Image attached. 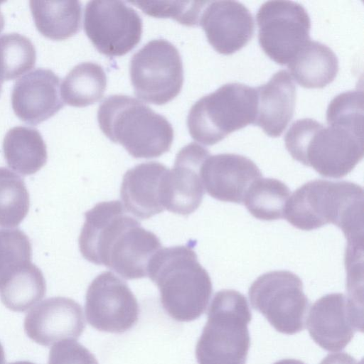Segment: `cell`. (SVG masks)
Here are the masks:
<instances>
[{
    "label": "cell",
    "mask_w": 364,
    "mask_h": 364,
    "mask_svg": "<svg viewBox=\"0 0 364 364\" xmlns=\"http://www.w3.org/2000/svg\"><path fill=\"white\" fill-rule=\"evenodd\" d=\"M209 155L208 149L195 142L178 152L166 176L165 209L184 216L198 209L205 193L200 168Z\"/></svg>",
    "instance_id": "cell-16"
},
{
    "label": "cell",
    "mask_w": 364,
    "mask_h": 364,
    "mask_svg": "<svg viewBox=\"0 0 364 364\" xmlns=\"http://www.w3.org/2000/svg\"><path fill=\"white\" fill-rule=\"evenodd\" d=\"M3 82H4V80H2L1 79H0V95H1V91H2V85H3Z\"/></svg>",
    "instance_id": "cell-37"
},
{
    "label": "cell",
    "mask_w": 364,
    "mask_h": 364,
    "mask_svg": "<svg viewBox=\"0 0 364 364\" xmlns=\"http://www.w3.org/2000/svg\"><path fill=\"white\" fill-rule=\"evenodd\" d=\"M287 65L294 80L305 88L324 87L334 80L338 71V61L333 51L311 40Z\"/></svg>",
    "instance_id": "cell-21"
},
{
    "label": "cell",
    "mask_w": 364,
    "mask_h": 364,
    "mask_svg": "<svg viewBox=\"0 0 364 364\" xmlns=\"http://www.w3.org/2000/svg\"><path fill=\"white\" fill-rule=\"evenodd\" d=\"M200 175L204 189L211 197L240 204L253 182L262 177L251 159L230 153L210 154L201 166Z\"/></svg>",
    "instance_id": "cell-17"
},
{
    "label": "cell",
    "mask_w": 364,
    "mask_h": 364,
    "mask_svg": "<svg viewBox=\"0 0 364 364\" xmlns=\"http://www.w3.org/2000/svg\"><path fill=\"white\" fill-rule=\"evenodd\" d=\"M320 364H363V362L359 363L348 353H335L328 354Z\"/></svg>",
    "instance_id": "cell-32"
},
{
    "label": "cell",
    "mask_w": 364,
    "mask_h": 364,
    "mask_svg": "<svg viewBox=\"0 0 364 364\" xmlns=\"http://www.w3.org/2000/svg\"><path fill=\"white\" fill-rule=\"evenodd\" d=\"M24 331L36 343L50 346L63 340H76L85 328L81 306L70 298L45 299L24 318Z\"/></svg>",
    "instance_id": "cell-14"
},
{
    "label": "cell",
    "mask_w": 364,
    "mask_h": 364,
    "mask_svg": "<svg viewBox=\"0 0 364 364\" xmlns=\"http://www.w3.org/2000/svg\"><path fill=\"white\" fill-rule=\"evenodd\" d=\"M78 244L86 260L126 279L147 277L149 262L161 248L159 237L128 215L119 200L98 203L85 213Z\"/></svg>",
    "instance_id": "cell-1"
},
{
    "label": "cell",
    "mask_w": 364,
    "mask_h": 364,
    "mask_svg": "<svg viewBox=\"0 0 364 364\" xmlns=\"http://www.w3.org/2000/svg\"><path fill=\"white\" fill-rule=\"evenodd\" d=\"M258 40L275 63L288 64L310 41L311 21L302 5L291 1H268L257 14Z\"/></svg>",
    "instance_id": "cell-10"
},
{
    "label": "cell",
    "mask_w": 364,
    "mask_h": 364,
    "mask_svg": "<svg viewBox=\"0 0 364 364\" xmlns=\"http://www.w3.org/2000/svg\"><path fill=\"white\" fill-rule=\"evenodd\" d=\"M326 121L327 126L310 118L294 122L285 135V146L294 160L321 176L339 178L363 157V116L327 114Z\"/></svg>",
    "instance_id": "cell-2"
},
{
    "label": "cell",
    "mask_w": 364,
    "mask_h": 364,
    "mask_svg": "<svg viewBox=\"0 0 364 364\" xmlns=\"http://www.w3.org/2000/svg\"><path fill=\"white\" fill-rule=\"evenodd\" d=\"M290 193L289 187L282 181L262 177L250 186L243 204L255 218L275 220L284 218Z\"/></svg>",
    "instance_id": "cell-26"
},
{
    "label": "cell",
    "mask_w": 364,
    "mask_h": 364,
    "mask_svg": "<svg viewBox=\"0 0 364 364\" xmlns=\"http://www.w3.org/2000/svg\"><path fill=\"white\" fill-rule=\"evenodd\" d=\"M363 188L353 182L310 181L289 198L284 218L302 230L334 224L343 232L348 245H363Z\"/></svg>",
    "instance_id": "cell-3"
},
{
    "label": "cell",
    "mask_w": 364,
    "mask_h": 364,
    "mask_svg": "<svg viewBox=\"0 0 364 364\" xmlns=\"http://www.w3.org/2000/svg\"><path fill=\"white\" fill-rule=\"evenodd\" d=\"M37 30L45 37L62 41L77 33L81 26L79 1H36L29 2Z\"/></svg>",
    "instance_id": "cell-23"
},
{
    "label": "cell",
    "mask_w": 364,
    "mask_h": 364,
    "mask_svg": "<svg viewBox=\"0 0 364 364\" xmlns=\"http://www.w3.org/2000/svg\"><path fill=\"white\" fill-rule=\"evenodd\" d=\"M85 33L102 54L120 56L139 42L142 21L130 6L118 0H93L85 9Z\"/></svg>",
    "instance_id": "cell-11"
},
{
    "label": "cell",
    "mask_w": 364,
    "mask_h": 364,
    "mask_svg": "<svg viewBox=\"0 0 364 364\" xmlns=\"http://www.w3.org/2000/svg\"><path fill=\"white\" fill-rule=\"evenodd\" d=\"M208 1H134L130 3L145 14L158 18H172L186 26L199 23L201 10Z\"/></svg>",
    "instance_id": "cell-30"
},
{
    "label": "cell",
    "mask_w": 364,
    "mask_h": 364,
    "mask_svg": "<svg viewBox=\"0 0 364 364\" xmlns=\"http://www.w3.org/2000/svg\"><path fill=\"white\" fill-rule=\"evenodd\" d=\"M29 194L23 180L14 172L0 168V227L14 228L26 216Z\"/></svg>",
    "instance_id": "cell-27"
},
{
    "label": "cell",
    "mask_w": 364,
    "mask_h": 364,
    "mask_svg": "<svg viewBox=\"0 0 364 364\" xmlns=\"http://www.w3.org/2000/svg\"><path fill=\"white\" fill-rule=\"evenodd\" d=\"M359 301L342 293L326 294L310 308L306 324L311 338L323 349L338 351L363 331Z\"/></svg>",
    "instance_id": "cell-13"
},
{
    "label": "cell",
    "mask_w": 364,
    "mask_h": 364,
    "mask_svg": "<svg viewBox=\"0 0 364 364\" xmlns=\"http://www.w3.org/2000/svg\"><path fill=\"white\" fill-rule=\"evenodd\" d=\"M168 171L156 161L141 163L127 171L120 188L124 208L141 220L163 212Z\"/></svg>",
    "instance_id": "cell-19"
},
{
    "label": "cell",
    "mask_w": 364,
    "mask_h": 364,
    "mask_svg": "<svg viewBox=\"0 0 364 364\" xmlns=\"http://www.w3.org/2000/svg\"><path fill=\"white\" fill-rule=\"evenodd\" d=\"M97 121L104 134L134 158L159 157L171 147L173 129L167 119L130 96L107 97L99 106Z\"/></svg>",
    "instance_id": "cell-5"
},
{
    "label": "cell",
    "mask_w": 364,
    "mask_h": 364,
    "mask_svg": "<svg viewBox=\"0 0 364 364\" xmlns=\"http://www.w3.org/2000/svg\"><path fill=\"white\" fill-rule=\"evenodd\" d=\"M255 89L257 107L254 124L269 136H279L294 112L296 92L291 75L287 70H281L269 82Z\"/></svg>",
    "instance_id": "cell-20"
},
{
    "label": "cell",
    "mask_w": 364,
    "mask_h": 364,
    "mask_svg": "<svg viewBox=\"0 0 364 364\" xmlns=\"http://www.w3.org/2000/svg\"><path fill=\"white\" fill-rule=\"evenodd\" d=\"M36 51L31 41L17 33L0 36V79L14 80L35 65Z\"/></svg>",
    "instance_id": "cell-28"
},
{
    "label": "cell",
    "mask_w": 364,
    "mask_h": 364,
    "mask_svg": "<svg viewBox=\"0 0 364 364\" xmlns=\"http://www.w3.org/2000/svg\"><path fill=\"white\" fill-rule=\"evenodd\" d=\"M107 85L102 67L93 62H84L73 68L60 87L61 99L73 107H85L100 100Z\"/></svg>",
    "instance_id": "cell-25"
},
{
    "label": "cell",
    "mask_w": 364,
    "mask_h": 364,
    "mask_svg": "<svg viewBox=\"0 0 364 364\" xmlns=\"http://www.w3.org/2000/svg\"><path fill=\"white\" fill-rule=\"evenodd\" d=\"M8 364H36L30 361H16L14 363H9Z\"/></svg>",
    "instance_id": "cell-36"
},
{
    "label": "cell",
    "mask_w": 364,
    "mask_h": 364,
    "mask_svg": "<svg viewBox=\"0 0 364 364\" xmlns=\"http://www.w3.org/2000/svg\"><path fill=\"white\" fill-rule=\"evenodd\" d=\"M274 364H305L302 361L295 359H283Z\"/></svg>",
    "instance_id": "cell-33"
},
{
    "label": "cell",
    "mask_w": 364,
    "mask_h": 364,
    "mask_svg": "<svg viewBox=\"0 0 364 364\" xmlns=\"http://www.w3.org/2000/svg\"><path fill=\"white\" fill-rule=\"evenodd\" d=\"M2 146L9 166L22 175L33 174L46 163V145L35 128L17 126L10 129Z\"/></svg>",
    "instance_id": "cell-22"
},
{
    "label": "cell",
    "mask_w": 364,
    "mask_h": 364,
    "mask_svg": "<svg viewBox=\"0 0 364 364\" xmlns=\"http://www.w3.org/2000/svg\"><path fill=\"white\" fill-rule=\"evenodd\" d=\"M248 294L252 308L277 331L291 335L304 329L309 302L296 274L285 270L264 273L253 282Z\"/></svg>",
    "instance_id": "cell-8"
},
{
    "label": "cell",
    "mask_w": 364,
    "mask_h": 364,
    "mask_svg": "<svg viewBox=\"0 0 364 364\" xmlns=\"http://www.w3.org/2000/svg\"><path fill=\"white\" fill-rule=\"evenodd\" d=\"M129 74L135 95L154 105H164L180 92L183 70L178 49L165 39H154L132 57Z\"/></svg>",
    "instance_id": "cell-9"
},
{
    "label": "cell",
    "mask_w": 364,
    "mask_h": 364,
    "mask_svg": "<svg viewBox=\"0 0 364 364\" xmlns=\"http://www.w3.org/2000/svg\"><path fill=\"white\" fill-rule=\"evenodd\" d=\"M4 22L5 21H4V15L2 14L1 9H0V33L4 29V23H5Z\"/></svg>",
    "instance_id": "cell-35"
},
{
    "label": "cell",
    "mask_w": 364,
    "mask_h": 364,
    "mask_svg": "<svg viewBox=\"0 0 364 364\" xmlns=\"http://www.w3.org/2000/svg\"><path fill=\"white\" fill-rule=\"evenodd\" d=\"M31 244L18 229L0 230V283L23 264L31 262Z\"/></svg>",
    "instance_id": "cell-29"
},
{
    "label": "cell",
    "mask_w": 364,
    "mask_h": 364,
    "mask_svg": "<svg viewBox=\"0 0 364 364\" xmlns=\"http://www.w3.org/2000/svg\"><path fill=\"white\" fill-rule=\"evenodd\" d=\"M48 364H98V362L80 343L74 340H63L51 348Z\"/></svg>",
    "instance_id": "cell-31"
},
{
    "label": "cell",
    "mask_w": 364,
    "mask_h": 364,
    "mask_svg": "<svg viewBox=\"0 0 364 364\" xmlns=\"http://www.w3.org/2000/svg\"><path fill=\"white\" fill-rule=\"evenodd\" d=\"M199 23L209 43L223 55L232 54L245 46L255 28L252 14L236 1H209L200 14Z\"/></svg>",
    "instance_id": "cell-15"
},
{
    "label": "cell",
    "mask_w": 364,
    "mask_h": 364,
    "mask_svg": "<svg viewBox=\"0 0 364 364\" xmlns=\"http://www.w3.org/2000/svg\"><path fill=\"white\" fill-rule=\"evenodd\" d=\"M257 107L255 87L237 82L225 84L192 105L187 117L189 133L196 141L213 145L254 124Z\"/></svg>",
    "instance_id": "cell-7"
},
{
    "label": "cell",
    "mask_w": 364,
    "mask_h": 364,
    "mask_svg": "<svg viewBox=\"0 0 364 364\" xmlns=\"http://www.w3.org/2000/svg\"><path fill=\"white\" fill-rule=\"evenodd\" d=\"M91 326L100 331L123 333L139 318V304L128 285L113 272L97 275L89 285L85 304Z\"/></svg>",
    "instance_id": "cell-12"
},
{
    "label": "cell",
    "mask_w": 364,
    "mask_h": 364,
    "mask_svg": "<svg viewBox=\"0 0 364 364\" xmlns=\"http://www.w3.org/2000/svg\"><path fill=\"white\" fill-rule=\"evenodd\" d=\"M46 284L41 269L28 262L0 283V299L9 310L23 312L45 296Z\"/></svg>",
    "instance_id": "cell-24"
},
{
    "label": "cell",
    "mask_w": 364,
    "mask_h": 364,
    "mask_svg": "<svg viewBox=\"0 0 364 364\" xmlns=\"http://www.w3.org/2000/svg\"><path fill=\"white\" fill-rule=\"evenodd\" d=\"M5 363V353L4 348L0 343V364H4Z\"/></svg>",
    "instance_id": "cell-34"
},
{
    "label": "cell",
    "mask_w": 364,
    "mask_h": 364,
    "mask_svg": "<svg viewBox=\"0 0 364 364\" xmlns=\"http://www.w3.org/2000/svg\"><path fill=\"white\" fill-rule=\"evenodd\" d=\"M60 77L51 70L37 68L14 85L11 105L23 122L36 125L55 115L63 106Z\"/></svg>",
    "instance_id": "cell-18"
},
{
    "label": "cell",
    "mask_w": 364,
    "mask_h": 364,
    "mask_svg": "<svg viewBox=\"0 0 364 364\" xmlns=\"http://www.w3.org/2000/svg\"><path fill=\"white\" fill-rule=\"evenodd\" d=\"M148 277L159 288L161 305L172 318L191 321L205 311L212 282L191 247L161 248L149 262Z\"/></svg>",
    "instance_id": "cell-4"
},
{
    "label": "cell",
    "mask_w": 364,
    "mask_h": 364,
    "mask_svg": "<svg viewBox=\"0 0 364 364\" xmlns=\"http://www.w3.org/2000/svg\"><path fill=\"white\" fill-rule=\"evenodd\" d=\"M252 314L246 297L233 289L218 291L196 347L198 364H245Z\"/></svg>",
    "instance_id": "cell-6"
}]
</instances>
